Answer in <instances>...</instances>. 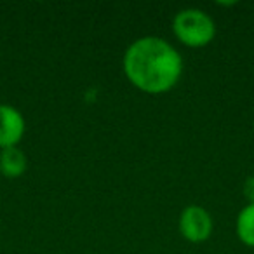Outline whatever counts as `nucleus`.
<instances>
[{"label": "nucleus", "mask_w": 254, "mask_h": 254, "mask_svg": "<svg viewBox=\"0 0 254 254\" xmlns=\"http://www.w3.org/2000/svg\"><path fill=\"white\" fill-rule=\"evenodd\" d=\"M124 73L136 89L162 94L178 84L183 73V58L160 37H141L124 54Z\"/></svg>", "instance_id": "obj_1"}, {"label": "nucleus", "mask_w": 254, "mask_h": 254, "mask_svg": "<svg viewBox=\"0 0 254 254\" xmlns=\"http://www.w3.org/2000/svg\"><path fill=\"white\" fill-rule=\"evenodd\" d=\"M173 32L176 39L187 47H205L216 35V25L207 12L200 9H183L174 16Z\"/></svg>", "instance_id": "obj_2"}, {"label": "nucleus", "mask_w": 254, "mask_h": 254, "mask_svg": "<svg viewBox=\"0 0 254 254\" xmlns=\"http://www.w3.org/2000/svg\"><path fill=\"white\" fill-rule=\"evenodd\" d=\"M180 233L188 242L200 244L211 237L212 218L202 205L191 204L183 209L180 216Z\"/></svg>", "instance_id": "obj_3"}, {"label": "nucleus", "mask_w": 254, "mask_h": 254, "mask_svg": "<svg viewBox=\"0 0 254 254\" xmlns=\"http://www.w3.org/2000/svg\"><path fill=\"white\" fill-rule=\"evenodd\" d=\"M25 117L16 106L0 105V148L5 150L18 146L25 134Z\"/></svg>", "instance_id": "obj_4"}, {"label": "nucleus", "mask_w": 254, "mask_h": 254, "mask_svg": "<svg viewBox=\"0 0 254 254\" xmlns=\"http://www.w3.org/2000/svg\"><path fill=\"white\" fill-rule=\"evenodd\" d=\"M26 167H28V159H26L25 152L19 150L18 146L12 148H5L0 152V173L5 178H19L25 174Z\"/></svg>", "instance_id": "obj_5"}, {"label": "nucleus", "mask_w": 254, "mask_h": 254, "mask_svg": "<svg viewBox=\"0 0 254 254\" xmlns=\"http://www.w3.org/2000/svg\"><path fill=\"white\" fill-rule=\"evenodd\" d=\"M237 237L246 246L254 247V204H247L237 216Z\"/></svg>", "instance_id": "obj_6"}, {"label": "nucleus", "mask_w": 254, "mask_h": 254, "mask_svg": "<svg viewBox=\"0 0 254 254\" xmlns=\"http://www.w3.org/2000/svg\"><path fill=\"white\" fill-rule=\"evenodd\" d=\"M244 195L247 198V204H254V176L246 178L244 181Z\"/></svg>", "instance_id": "obj_7"}]
</instances>
